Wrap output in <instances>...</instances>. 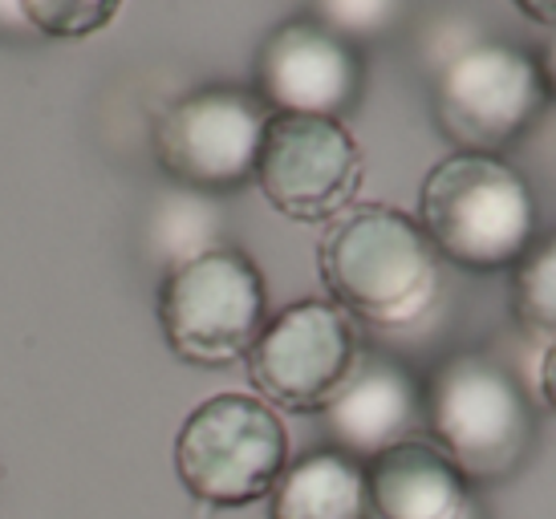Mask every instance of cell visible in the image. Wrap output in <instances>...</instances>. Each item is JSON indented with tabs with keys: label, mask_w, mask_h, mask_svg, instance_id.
<instances>
[{
	"label": "cell",
	"mask_w": 556,
	"mask_h": 519,
	"mask_svg": "<svg viewBox=\"0 0 556 519\" xmlns=\"http://www.w3.org/2000/svg\"><path fill=\"white\" fill-rule=\"evenodd\" d=\"M289 467V434L277 410L252 394L200 402L175 434V474L207 507H248L268 499Z\"/></svg>",
	"instance_id": "cell-6"
},
{
	"label": "cell",
	"mask_w": 556,
	"mask_h": 519,
	"mask_svg": "<svg viewBox=\"0 0 556 519\" xmlns=\"http://www.w3.org/2000/svg\"><path fill=\"white\" fill-rule=\"evenodd\" d=\"M541 394H544V402L556 410V345L544 353V362H541Z\"/></svg>",
	"instance_id": "cell-21"
},
{
	"label": "cell",
	"mask_w": 556,
	"mask_h": 519,
	"mask_svg": "<svg viewBox=\"0 0 556 519\" xmlns=\"http://www.w3.org/2000/svg\"><path fill=\"white\" fill-rule=\"evenodd\" d=\"M366 471V519H483L476 483L431 439L390 446Z\"/></svg>",
	"instance_id": "cell-12"
},
{
	"label": "cell",
	"mask_w": 556,
	"mask_h": 519,
	"mask_svg": "<svg viewBox=\"0 0 556 519\" xmlns=\"http://www.w3.org/2000/svg\"><path fill=\"white\" fill-rule=\"evenodd\" d=\"M418 228L464 273H508L541 236V199L504 154L455 151L422 179Z\"/></svg>",
	"instance_id": "cell-2"
},
{
	"label": "cell",
	"mask_w": 556,
	"mask_h": 519,
	"mask_svg": "<svg viewBox=\"0 0 556 519\" xmlns=\"http://www.w3.org/2000/svg\"><path fill=\"white\" fill-rule=\"evenodd\" d=\"M528 21H536L544 29H556V0H511Z\"/></svg>",
	"instance_id": "cell-20"
},
{
	"label": "cell",
	"mask_w": 556,
	"mask_h": 519,
	"mask_svg": "<svg viewBox=\"0 0 556 519\" xmlns=\"http://www.w3.org/2000/svg\"><path fill=\"white\" fill-rule=\"evenodd\" d=\"M321 422L333 451L370 463L374 455L427 430L422 382L410 374V366L387 353H357L350 378L325 402Z\"/></svg>",
	"instance_id": "cell-11"
},
{
	"label": "cell",
	"mask_w": 556,
	"mask_h": 519,
	"mask_svg": "<svg viewBox=\"0 0 556 519\" xmlns=\"http://www.w3.org/2000/svg\"><path fill=\"white\" fill-rule=\"evenodd\" d=\"M362 337L333 301H293L268 317L248 350V378L261 402L293 414H321L350 378Z\"/></svg>",
	"instance_id": "cell-8"
},
{
	"label": "cell",
	"mask_w": 556,
	"mask_h": 519,
	"mask_svg": "<svg viewBox=\"0 0 556 519\" xmlns=\"http://www.w3.org/2000/svg\"><path fill=\"white\" fill-rule=\"evenodd\" d=\"M21 9L37 37L81 41V37H93L106 25H114L123 0H21Z\"/></svg>",
	"instance_id": "cell-17"
},
{
	"label": "cell",
	"mask_w": 556,
	"mask_h": 519,
	"mask_svg": "<svg viewBox=\"0 0 556 519\" xmlns=\"http://www.w3.org/2000/svg\"><path fill=\"white\" fill-rule=\"evenodd\" d=\"M309 16L357 49L394 37L410 16V0H309Z\"/></svg>",
	"instance_id": "cell-16"
},
{
	"label": "cell",
	"mask_w": 556,
	"mask_h": 519,
	"mask_svg": "<svg viewBox=\"0 0 556 519\" xmlns=\"http://www.w3.org/2000/svg\"><path fill=\"white\" fill-rule=\"evenodd\" d=\"M37 33L25 21V9L21 0H0V41H33Z\"/></svg>",
	"instance_id": "cell-18"
},
{
	"label": "cell",
	"mask_w": 556,
	"mask_h": 519,
	"mask_svg": "<svg viewBox=\"0 0 556 519\" xmlns=\"http://www.w3.org/2000/svg\"><path fill=\"white\" fill-rule=\"evenodd\" d=\"M544 106L536 53L500 37L455 46L431 77L434 130L467 154H504L541 123Z\"/></svg>",
	"instance_id": "cell-4"
},
{
	"label": "cell",
	"mask_w": 556,
	"mask_h": 519,
	"mask_svg": "<svg viewBox=\"0 0 556 519\" xmlns=\"http://www.w3.org/2000/svg\"><path fill=\"white\" fill-rule=\"evenodd\" d=\"M511 317L520 333L556 345V231L536 236L532 248L511 268Z\"/></svg>",
	"instance_id": "cell-15"
},
{
	"label": "cell",
	"mask_w": 556,
	"mask_h": 519,
	"mask_svg": "<svg viewBox=\"0 0 556 519\" xmlns=\"http://www.w3.org/2000/svg\"><path fill=\"white\" fill-rule=\"evenodd\" d=\"M252 183L296 224L338 219L362 187V151L341 118L273 114L264 126Z\"/></svg>",
	"instance_id": "cell-9"
},
{
	"label": "cell",
	"mask_w": 556,
	"mask_h": 519,
	"mask_svg": "<svg viewBox=\"0 0 556 519\" xmlns=\"http://www.w3.org/2000/svg\"><path fill=\"white\" fill-rule=\"evenodd\" d=\"M427 434L467 474V483H504L536 451L541 418L525 382L488 353H451L422 382Z\"/></svg>",
	"instance_id": "cell-3"
},
{
	"label": "cell",
	"mask_w": 556,
	"mask_h": 519,
	"mask_svg": "<svg viewBox=\"0 0 556 519\" xmlns=\"http://www.w3.org/2000/svg\"><path fill=\"white\" fill-rule=\"evenodd\" d=\"M268 118L273 110L248 86H200L163 110L155 126V163L184 191L232 195L256 175Z\"/></svg>",
	"instance_id": "cell-7"
},
{
	"label": "cell",
	"mask_w": 556,
	"mask_h": 519,
	"mask_svg": "<svg viewBox=\"0 0 556 519\" xmlns=\"http://www.w3.org/2000/svg\"><path fill=\"white\" fill-rule=\"evenodd\" d=\"M532 53H536V62H541V74H544V86H548V98H556V29H544L541 49H532Z\"/></svg>",
	"instance_id": "cell-19"
},
{
	"label": "cell",
	"mask_w": 556,
	"mask_h": 519,
	"mask_svg": "<svg viewBox=\"0 0 556 519\" xmlns=\"http://www.w3.org/2000/svg\"><path fill=\"white\" fill-rule=\"evenodd\" d=\"M268 519H366V471L333 446L285 467L268 491Z\"/></svg>",
	"instance_id": "cell-13"
},
{
	"label": "cell",
	"mask_w": 556,
	"mask_h": 519,
	"mask_svg": "<svg viewBox=\"0 0 556 519\" xmlns=\"http://www.w3.org/2000/svg\"><path fill=\"white\" fill-rule=\"evenodd\" d=\"M167 350L195 369L244 362L268 321V292L244 248L216 244L163 273L155 296Z\"/></svg>",
	"instance_id": "cell-5"
},
{
	"label": "cell",
	"mask_w": 556,
	"mask_h": 519,
	"mask_svg": "<svg viewBox=\"0 0 556 519\" xmlns=\"http://www.w3.org/2000/svg\"><path fill=\"white\" fill-rule=\"evenodd\" d=\"M362 53L309 13L280 21L256 49V86L273 114L341 118L362 98Z\"/></svg>",
	"instance_id": "cell-10"
},
{
	"label": "cell",
	"mask_w": 556,
	"mask_h": 519,
	"mask_svg": "<svg viewBox=\"0 0 556 519\" xmlns=\"http://www.w3.org/2000/svg\"><path fill=\"white\" fill-rule=\"evenodd\" d=\"M219 231H224V215L216 212V199L200 195V191H184V187H175L170 195L159 199V212L151 215V248L163 260V273L200 256L207 248L224 244Z\"/></svg>",
	"instance_id": "cell-14"
},
{
	"label": "cell",
	"mask_w": 556,
	"mask_h": 519,
	"mask_svg": "<svg viewBox=\"0 0 556 519\" xmlns=\"http://www.w3.org/2000/svg\"><path fill=\"white\" fill-rule=\"evenodd\" d=\"M317 268L329 301L370 329H410L443 292V260L415 215L390 203L345 207L329 219Z\"/></svg>",
	"instance_id": "cell-1"
}]
</instances>
